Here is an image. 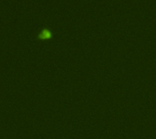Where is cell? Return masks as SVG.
I'll return each instance as SVG.
<instances>
[{"label":"cell","mask_w":156,"mask_h":139,"mask_svg":"<svg viewBox=\"0 0 156 139\" xmlns=\"http://www.w3.org/2000/svg\"><path fill=\"white\" fill-rule=\"evenodd\" d=\"M52 37V33L51 31L48 29V28H44L40 31V33L38 34V38L40 40H47Z\"/></svg>","instance_id":"cell-1"}]
</instances>
